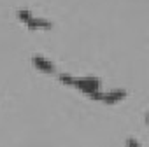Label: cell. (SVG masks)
I'll use <instances>...</instances> for the list:
<instances>
[{"label":"cell","instance_id":"1","mask_svg":"<svg viewBox=\"0 0 149 147\" xmlns=\"http://www.w3.org/2000/svg\"><path fill=\"white\" fill-rule=\"evenodd\" d=\"M58 81L65 86H72V88L79 89L81 93L88 96L102 88V83L98 77H72L68 74H58Z\"/></svg>","mask_w":149,"mask_h":147},{"label":"cell","instance_id":"2","mask_svg":"<svg viewBox=\"0 0 149 147\" xmlns=\"http://www.w3.org/2000/svg\"><path fill=\"white\" fill-rule=\"evenodd\" d=\"M32 63H33V67H35L39 72H44V74H56V68H54L53 61L47 60V58H44V56H33V58H32Z\"/></svg>","mask_w":149,"mask_h":147},{"label":"cell","instance_id":"3","mask_svg":"<svg viewBox=\"0 0 149 147\" xmlns=\"http://www.w3.org/2000/svg\"><path fill=\"white\" fill-rule=\"evenodd\" d=\"M126 96H128V91H126V89H114V91L104 93L102 102H104V103H107V105H116V103L123 102Z\"/></svg>","mask_w":149,"mask_h":147},{"label":"cell","instance_id":"4","mask_svg":"<svg viewBox=\"0 0 149 147\" xmlns=\"http://www.w3.org/2000/svg\"><path fill=\"white\" fill-rule=\"evenodd\" d=\"M26 26H28L30 30H51V28H53V23L47 21V19L33 18V16H32V18L26 21Z\"/></svg>","mask_w":149,"mask_h":147},{"label":"cell","instance_id":"5","mask_svg":"<svg viewBox=\"0 0 149 147\" xmlns=\"http://www.w3.org/2000/svg\"><path fill=\"white\" fill-rule=\"evenodd\" d=\"M18 18H19L23 23H26V21L32 18V12H30L28 9H19V11H18Z\"/></svg>","mask_w":149,"mask_h":147},{"label":"cell","instance_id":"6","mask_svg":"<svg viewBox=\"0 0 149 147\" xmlns=\"http://www.w3.org/2000/svg\"><path fill=\"white\" fill-rule=\"evenodd\" d=\"M125 144H126V147H142V144H140L139 140L132 138V137H130V138H126V142H125Z\"/></svg>","mask_w":149,"mask_h":147},{"label":"cell","instance_id":"7","mask_svg":"<svg viewBox=\"0 0 149 147\" xmlns=\"http://www.w3.org/2000/svg\"><path fill=\"white\" fill-rule=\"evenodd\" d=\"M144 121H146V124H147V126H149V110H147V112H146V117H144Z\"/></svg>","mask_w":149,"mask_h":147}]
</instances>
